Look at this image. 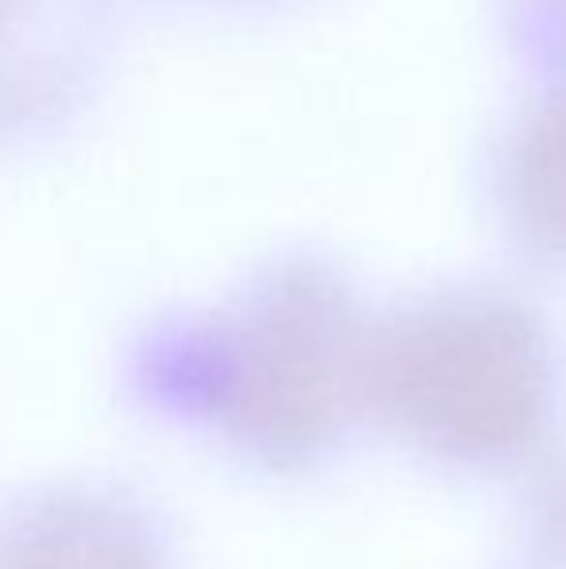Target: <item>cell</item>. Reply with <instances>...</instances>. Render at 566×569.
I'll return each instance as SVG.
<instances>
[{
  "label": "cell",
  "mask_w": 566,
  "mask_h": 569,
  "mask_svg": "<svg viewBox=\"0 0 566 569\" xmlns=\"http://www.w3.org/2000/svg\"><path fill=\"white\" fill-rule=\"evenodd\" d=\"M148 383L163 407L214 422L272 469H295L369 407V345L334 299L291 291L226 338L156 352Z\"/></svg>",
  "instance_id": "6da1fadb"
},
{
  "label": "cell",
  "mask_w": 566,
  "mask_h": 569,
  "mask_svg": "<svg viewBox=\"0 0 566 569\" xmlns=\"http://www.w3.org/2000/svg\"><path fill=\"white\" fill-rule=\"evenodd\" d=\"M369 407L427 450L493 461L539 438L552 411V368L516 310L443 302L369 345Z\"/></svg>",
  "instance_id": "7a4b0ae2"
},
{
  "label": "cell",
  "mask_w": 566,
  "mask_h": 569,
  "mask_svg": "<svg viewBox=\"0 0 566 569\" xmlns=\"http://www.w3.org/2000/svg\"><path fill=\"white\" fill-rule=\"evenodd\" d=\"M0 569H163V547L132 503L67 488L0 519Z\"/></svg>",
  "instance_id": "3957f363"
}]
</instances>
